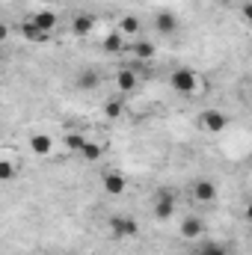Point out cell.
<instances>
[{"mask_svg": "<svg viewBox=\"0 0 252 255\" xmlns=\"http://www.w3.org/2000/svg\"><path fill=\"white\" fill-rule=\"evenodd\" d=\"M169 86H172L175 92H181V95H193L196 86H199V77H196L193 68H175V71L169 74Z\"/></svg>", "mask_w": 252, "mask_h": 255, "instance_id": "cell-1", "label": "cell"}, {"mask_svg": "<svg viewBox=\"0 0 252 255\" xmlns=\"http://www.w3.org/2000/svg\"><path fill=\"white\" fill-rule=\"evenodd\" d=\"M110 235L113 238H119V241H125V238H136L139 235V223L133 220V217H110Z\"/></svg>", "mask_w": 252, "mask_h": 255, "instance_id": "cell-2", "label": "cell"}, {"mask_svg": "<svg viewBox=\"0 0 252 255\" xmlns=\"http://www.w3.org/2000/svg\"><path fill=\"white\" fill-rule=\"evenodd\" d=\"M151 214H154V220H160V223H166V220H172V214H175V196L169 190H160L154 196V208H151Z\"/></svg>", "mask_w": 252, "mask_h": 255, "instance_id": "cell-3", "label": "cell"}, {"mask_svg": "<svg viewBox=\"0 0 252 255\" xmlns=\"http://www.w3.org/2000/svg\"><path fill=\"white\" fill-rule=\"evenodd\" d=\"M199 125H202V130H208V133H220V130L229 128V116L223 110H205L199 116Z\"/></svg>", "mask_w": 252, "mask_h": 255, "instance_id": "cell-4", "label": "cell"}, {"mask_svg": "<svg viewBox=\"0 0 252 255\" xmlns=\"http://www.w3.org/2000/svg\"><path fill=\"white\" fill-rule=\"evenodd\" d=\"M154 30H157V33H163V36L178 33V15H175V12H169V9H160V12L154 15Z\"/></svg>", "mask_w": 252, "mask_h": 255, "instance_id": "cell-5", "label": "cell"}, {"mask_svg": "<svg viewBox=\"0 0 252 255\" xmlns=\"http://www.w3.org/2000/svg\"><path fill=\"white\" fill-rule=\"evenodd\" d=\"M193 199H196L199 205H211V202L217 199V184L208 181V178H199V181L193 184Z\"/></svg>", "mask_w": 252, "mask_h": 255, "instance_id": "cell-6", "label": "cell"}, {"mask_svg": "<svg viewBox=\"0 0 252 255\" xmlns=\"http://www.w3.org/2000/svg\"><path fill=\"white\" fill-rule=\"evenodd\" d=\"M92 30H95V15H89V12H80V15L71 21V33H74L77 39H86Z\"/></svg>", "mask_w": 252, "mask_h": 255, "instance_id": "cell-7", "label": "cell"}, {"mask_svg": "<svg viewBox=\"0 0 252 255\" xmlns=\"http://www.w3.org/2000/svg\"><path fill=\"white\" fill-rule=\"evenodd\" d=\"M30 151H33L36 157H48V154L54 151V139H51L48 133H33V136H30Z\"/></svg>", "mask_w": 252, "mask_h": 255, "instance_id": "cell-8", "label": "cell"}, {"mask_svg": "<svg viewBox=\"0 0 252 255\" xmlns=\"http://www.w3.org/2000/svg\"><path fill=\"white\" fill-rule=\"evenodd\" d=\"M136 83H139V77H136V71H133V68H119V71H116V86H119V92H122V95L133 92V89H136Z\"/></svg>", "mask_w": 252, "mask_h": 255, "instance_id": "cell-9", "label": "cell"}, {"mask_svg": "<svg viewBox=\"0 0 252 255\" xmlns=\"http://www.w3.org/2000/svg\"><path fill=\"white\" fill-rule=\"evenodd\" d=\"M33 21H36V27H39L45 36H51V33L57 30V12H54V9H42V12H36Z\"/></svg>", "mask_w": 252, "mask_h": 255, "instance_id": "cell-10", "label": "cell"}, {"mask_svg": "<svg viewBox=\"0 0 252 255\" xmlns=\"http://www.w3.org/2000/svg\"><path fill=\"white\" fill-rule=\"evenodd\" d=\"M101 184H104V193L122 196V193H125V175H119V172H104V175H101Z\"/></svg>", "mask_w": 252, "mask_h": 255, "instance_id": "cell-11", "label": "cell"}, {"mask_svg": "<svg viewBox=\"0 0 252 255\" xmlns=\"http://www.w3.org/2000/svg\"><path fill=\"white\" fill-rule=\"evenodd\" d=\"M202 232H205V223H202L199 217H184V220H181V238H184V241L202 238Z\"/></svg>", "mask_w": 252, "mask_h": 255, "instance_id": "cell-12", "label": "cell"}, {"mask_svg": "<svg viewBox=\"0 0 252 255\" xmlns=\"http://www.w3.org/2000/svg\"><path fill=\"white\" fill-rule=\"evenodd\" d=\"M101 48H104V54H122V51H125V36H122L119 30H110V33L101 39Z\"/></svg>", "mask_w": 252, "mask_h": 255, "instance_id": "cell-13", "label": "cell"}, {"mask_svg": "<svg viewBox=\"0 0 252 255\" xmlns=\"http://www.w3.org/2000/svg\"><path fill=\"white\" fill-rule=\"evenodd\" d=\"M77 89H83V92H89V89H95L98 83H101V74L95 71V68H83L80 74H77Z\"/></svg>", "mask_w": 252, "mask_h": 255, "instance_id": "cell-14", "label": "cell"}, {"mask_svg": "<svg viewBox=\"0 0 252 255\" xmlns=\"http://www.w3.org/2000/svg\"><path fill=\"white\" fill-rule=\"evenodd\" d=\"M21 33H24V39H30V42H45V39H48V36L36 27L33 18H24V21H21Z\"/></svg>", "mask_w": 252, "mask_h": 255, "instance_id": "cell-15", "label": "cell"}, {"mask_svg": "<svg viewBox=\"0 0 252 255\" xmlns=\"http://www.w3.org/2000/svg\"><path fill=\"white\" fill-rule=\"evenodd\" d=\"M122 113H125V101L122 98H107L104 101V116L107 119H119Z\"/></svg>", "mask_w": 252, "mask_h": 255, "instance_id": "cell-16", "label": "cell"}, {"mask_svg": "<svg viewBox=\"0 0 252 255\" xmlns=\"http://www.w3.org/2000/svg\"><path fill=\"white\" fill-rule=\"evenodd\" d=\"M116 30H119L122 36H136V33H139V18H136V15H125Z\"/></svg>", "mask_w": 252, "mask_h": 255, "instance_id": "cell-17", "label": "cell"}, {"mask_svg": "<svg viewBox=\"0 0 252 255\" xmlns=\"http://www.w3.org/2000/svg\"><path fill=\"white\" fill-rule=\"evenodd\" d=\"M133 57H139V60H151V57H154V45H151L148 39H139V42L133 45Z\"/></svg>", "mask_w": 252, "mask_h": 255, "instance_id": "cell-18", "label": "cell"}, {"mask_svg": "<svg viewBox=\"0 0 252 255\" xmlns=\"http://www.w3.org/2000/svg\"><path fill=\"white\" fill-rule=\"evenodd\" d=\"M86 142H89V139H86L83 133H68V136H65V148H68V151H77V154L83 151Z\"/></svg>", "mask_w": 252, "mask_h": 255, "instance_id": "cell-19", "label": "cell"}, {"mask_svg": "<svg viewBox=\"0 0 252 255\" xmlns=\"http://www.w3.org/2000/svg\"><path fill=\"white\" fill-rule=\"evenodd\" d=\"M80 157L83 160H98L101 157V142H86L83 151H80Z\"/></svg>", "mask_w": 252, "mask_h": 255, "instance_id": "cell-20", "label": "cell"}, {"mask_svg": "<svg viewBox=\"0 0 252 255\" xmlns=\"http://www.w3.org/2000/svg\"><path fill=\"white\" fill-rule=\"evenodd\" d=\"M0 178H3V181H12V178H15V163H12L9 157L0 160Z\"/></svg>", "mask_w": 252, "mask_h": 255, "instance_id": "cell-21", "label": "cell"}, {"mask_svg": "<svg viewBox=\"0 0 252 255\" xmlns=\"http://www.w3.org/2000/svg\"><path fill=\"white\" fill-rule=\"evenodd\" d=\"M199 255H229V253H226L220 244H208V247H205V250H202Z\"/></svg>", "mask_w": 252, "mask_h": 255, "instance_id": "cell-22", "label": "cell"}, {"mask_svg": "<svg viewBox=\"0 0 252 255\" xmlns=\"http://www.w3.org/2000/svg\"><path fill=\"white\" fill-rule=\"evenodd\" d=\"M241 15L252 24V0H244V3H241Z\"/></svg>", "mask_w": 252, "mask_h": 255, "instance_id": "cell-23", "label": "cell"}, {"mask_svg": "<svg viewBox=\"0 0 252 255\" xmlns=\"http://www.w3.org/2000/svg\"><path fill=\"white\" fill-rule=\"evenodd\" d=\"M247 220L252 223V199H250V205H247Z\"/></svg>", "mask_w": 252, "mask_h": 255, "instance_id": "cell-24", "label": "cell"}, {"mask_svg": "<svg viewBox=\"0 0 252 255\" xmlns=\"http://www.w3.org/2000/svg\"><path fill=\"white\" fill-rule=\"evenodd\" d=\"M217 3H223V6H229V3H235V0H217Z\"/></svg>", "mask_w": 252, "mask_h": 255, "instance_id": "cell-25", "label": "cell"}, {"mask_svg": "<svg viewBox=\"0 0 252 255\" xmlns=\"http://www.w3.org/2000/svg\"><path fill=\"white\" fill-rule=\"evenodd\" d=\"M250 101H252V86H250Z\"/></svg>", "mask_w": 252, "mask_h": 255, "instance_id": "cell-26", "label": "cell"}, {"mask_svg": "<svg viewBox=\"0 0 252 255\" xmlns=\"http://www.w3.org/2000/svg\"><path fill=\"white\" fill-rule=\"evenodd\" d=\"M33 255H45V253H33Z\"/></svg>", "mask_w": 252, "mask_h": 255, "instance_id": "cell-27", "label": "cell"}, {"mask_svg": "<svg viewBox=\"0 0 252 255\" xmlns=\"http://www.w3.org/2000/svg\"><path fill=\"white\" fill-rule=\"evenodd\" d=\"M48 3H57V0H48Z\"/></svg>", "mask_w": 252, "mask_h": 255, "instance_id": "cell-28", "label": "cell"}]
</instances>
